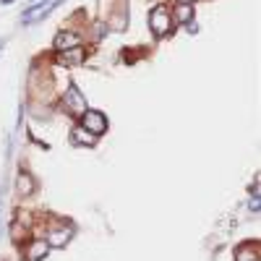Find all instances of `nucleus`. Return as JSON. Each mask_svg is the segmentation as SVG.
Wrapping results in <instances>:
<instances>
[{"mask_svg":"<svg viewBox=\"0 0 261 261\" xmlns=\"http://www.w3.org/2000/svg\"><path fill=\"white\" fill-rule=\"evenodd\" d=\"M63 107L71 113V115H76V118H81L84 113H86V99H84V94L76 86H71L66 94H63Z\"/></svg>","mask_w":261,"mask_h":261,"instance_id":"2","label":"nucleus"},{"mask_svg":"<svg viewBox=\"0 0 261 261\" xmlns=\"http://www.w3.org/2000/svg\"><path fill=\"white\" fill-rule=\"evenodd\" d=\"M16 188H19L21 196H32L34 193V178L29 175V173H21L19 180H16Z\"/></svg>","mask_w":261,"mask_h":261,"instance_id":"9","label":"nucleus"},{"mask_svg":"<svg viewBox=\"0 0 261 261\" xmlns=\"http://www.w3.org/2000/svg\"><path fill=\"white\" fill-rule=\"evenodd\" d=\"M193 19V6L191 3H180L175 6V16H173V21H178V24H188Z\"/></svg>","mask_w":261,"mask_h":261,"instance_id":"8","label":"nucleus"},{"mask_svg":"<svg viewBox=\"0 0 261 261\" xmlns=\"http://www.w3.org/2000/svg\"><path fill=\"white\" fill-rule=\"evenodd\" d=\"M71 235H73V230H71V227H55V230H50V235L44 238V240H47V245L63 248V245L71 240Z\"/></svg>","mask_w":261,"mask_h":261,"instance_id":"5","label":"nucleus"},{"mask_svg":"<svg viewBox=\"0 0 261 261\" xmlns=\"http://www.w3.org/2000/svg\"><path fill=\"white\" fill-rule=\"evenodd\" d=\"M71 141H73L76 146H94V144H97V136L89 133L84 126H76V128L71 131Z\"/></svg>","mask_w":261,"mask_h":261,"instance_id":"6","label":"nucleus"},{"mask_svg":"<svg viewBox=\"0 0 261 261\" xmlns=\"http://www.w3.org/2000/svg\"><path fill=\"white\" fill-rule=\"evenodd\" d=\"M60 60H63V63H68V66H76V63H81V60H84V53H81L79 47H73V50H66Z\"/></svg>","mask_w":261,"mask_h":261,"instance_id":"11","label":"nucleus"},{"mask_svg":"<svg viewBox=\"0 0 261 261\" xmlns=\"http://www.w3.org/2000/svg\"><path fill=\"white\" fill-rule=\"evenodd\" d=\"M81 44V37L76 34V32H60L58 37H55V50H73V47H79Z\"/></svg>","mask_w":261,"mask_h":261,"instance_id":"4","label":"nucleus"},{"mask_svg":"<svg viewBox=\"0 0 261 261\" xmlns=\"http://www.w3.org/2000/svg\"><path fill=\"white\" fill-rule=\"evenodd\" d=\"M81 118H84V128H86L89 133L99 136V133L107 131V118H105L102 113H97V110H86Z\"/></svg>","mask_w":261,"mask_h":261,"instance_id":"3","label":"nucleus"},{"mask_svg":"<svg viewBox=\"0 0 261 261\" xmlns=\"http://www.w3.org/2000/svg\"><path fill=\"white\" fill-rule=\"evenodd\" d=\"M149 24H151V32H154L157 37H167V34H173V16H170V11L162 8V6H157L154 11H151Z\"/></svg>","mask_w":261,"mask_h":261,"instance_id":"1","label":"nucleus"},{"mask_svg":"<svg viewBox=\"0 0 261 261\" xmlns=\"http://www.w3.org/2000/svg\"><path fill=\"white\" fill-rule=\"evenodd\" d=\"M47 251H50V245H47V240H32L29 243V248H26V261H42L44 256H47Z\"/></svg>","mask_w":261,"mask_h":261,"instance_id":"7","label":"nucleus"},{"mask_svg":"<svg viewBox=\"0 0 261 261\" xmlns=\"http://www.w3.org/2000/svg\"><path fill=\"white\" fill-rule=\"evenodd\" d=\"M235 258L238 261H258V245H240Z\"/></svg>","mask_w":261,"mask_h":261,"instance_id":"10","label":"nucleus"}]
</instances>
